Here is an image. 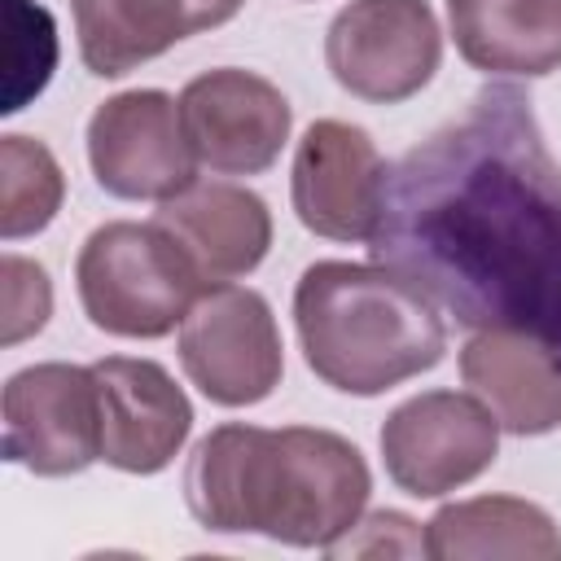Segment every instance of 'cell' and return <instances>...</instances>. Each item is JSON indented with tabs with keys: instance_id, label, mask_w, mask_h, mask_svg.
I'll use <instances>...</instances> for the list:
<instances>
[{
	"instance_id": "cell-1",
	"label": "cell",
	"mask_w": 561,
	"mask_h": 561,
	"mask_svg": "<svg viewBox=\"0 0 561 561\" xmlns=\"http://www.w3.org/2000/svg\"><path fill=\"white\" fill-rule=\"evenodd\" d=\"M368 254L473 333L561 346V162L522 88H478L390 167Z\"/></svg>"
},
{
	"instance_id": "cell-2",
	"label": "cell",
	"mask_w": 561,
	"mask_h": 561,
	"mask_svg": "<svg viewBox=\"0 0 561 561\" xmlns=\"http://www.w3.org/2000/svg\"><path fill=\"white\" fill-rule=\"evenodd\" d=\"M359 447L320 425H215L188 456V513L215 535H267L289 548L337 543L368 504Z\"/></svg>"
},
{
	"instance_id": "cell-3",
	"label": "cell",
	"mask_w": 561,
	"mask_h": 561,
	"mask_svg": "<svg viewBox=\"0 0 561 561\" xmlns=\"http://www.w3.org/2000/svg\"><path fill=\"white\" fill-rule=\"evenodd\" d=\"M294 329L307 368L359 399L430 373L447 351L434 298L386 263H311L294 285Z\"/></svg>"
},
{
	"instance_id": "cell-4",
	"label": "cell",
	"mask_w": 561,
	"mask_h": 561,
	"mask_svg": "<svg viewBox=\"0 0 561 561\" xmlns=\"http://www.w3.org/2000/svg\"><path fill=\"white\" fill-rule=\"evenodd\" d=\"M75 285L83 316L101 333L131 342L167 337L206 289L175 237L162 224L136 219H110L88 232L75 259Z\"/></svg>"
},
{
	"instance_id": "cell-5",
	"label": "cell",
	"mask_w": 561,
	"mask_h": 561,
	"mask_svg": "<svg viewBox=\"0 0 561 561\" xmlns=\"http://www.w3.org/2000/svg\"><path fill=\"white\" fill-rule=\"evenodd\" d=\"M180 364L219 408L263 403L285 373V346L267 298L250 285H206L180 324Z\"/></svg>"
},
{
	"instance_id": "cell-6",
	"label": "cell",
	"mask_w": 561,
	"mask_h": 561,
	"mask_svg": "<svg viewBox=\"0 0 561 561\" xmlns=\"http://www.w3.org/2000/svg\"><path fill=\"white\" fill-rule=\"evenodd\" d=\"M443 61V31L430 0H351L324 31V66L342 92L399 105Z\"/></svg>"
},
{
	"instance_id": "cell-7",
	"label": "cell",
	"mask_w": 561,
	"mask_h": 561,
	"mask_svg": "<svg viewBox=\"0 0 561 561\" xmlns=\"http://www.w3.org/2000/svg\"><path fill=\"white\" fill-rule=\"evenodd\" d=\"M381 460L399 491L438 500L482 478L500 456V421L478 394L425 390L381 421Z\"/></svg>"
},
{
	"instance_id": "cell-8",
	"label": "cell",
	"mask_w": 561,
	"mask_h": 561,
	"mask_svg": "<svg viewBox=\"0 0 561 561\" xmlns=\"http://www.w3.org/2000/svg\"><path fill=\"white\" fill-rule=\"evenodd\" d=\"M4 460L35 478H70L101 460V394L92 364H31L4 381Z\"/></svg>"
},
{
	"instance_id": "cell-9",
	"label": "cell",
	"mask_w": 561,
	"mask_h": 561,
	"mask_svg": "<svg viewBox=\"0 0 561 561\" xmlns=\"http://www.w3.org/2000/svg\"><path fill=\"white\" fill-rule=\"evenodd\" d=\"M88 167L110 197L167 202L197 180V158L180 123V96L131 88L88 118Z\"/></svg>"
},
{
	"instance_id": "cell-10",
	"label": "cell",
	"mask_w": 561,
	"mask_h": 561,
	"mask_svg": "<svg viewBox=\"0 0 561 561\" xmlns=\"http://www.w3.org/2000/svg\"><path fill=\"white\" fill-rule=\"evenodd\" d=\"M390 167L377 140L346 118H316L289 167L294 215L324 241H364L377 232Z\"/></svg>"
},
{
	"instance_id": "cell-11",
	"label": "cell",
	"mask_w": 561,
	"mask_h": 561,
	"mask_svg": "<svg viewBox=\"0 0 561 561\" xmlns=\"http://www.w3.org/2000/svg\"><path fill=\"white\" fill-rule=\"evenodd\" d=\"M180 123L197 167L210 175H263L294 127L285 92L241 66H219L184 83Z\"/></svg>"
},
{
	"instance_id": "cell-12",
	"label": "cell",
	"mask_w": 561,
	"mask_h": 561,
	"mask_svg": "<svg viewBox=\"0 0 561 561\" xmlns=\"http://www.w3.org/2000/svg\"><path fill=\"white\" fill-rule=\"evenodd\" d=\"M101 394V460L123 473H162L193 430L184 386L140 355H105L92 364Z\"/></svg>"
},
{
	"instance_id": "cell-13",
	"label": "cell",
	"mask_w": 561,
	"mask_h": 561,
	"mask_svg": "<svg viewBox=\"0 0 561 561\" xmlns=\"http://www.w3.org/2000/svg\"><path fill=\"white\" fill-rule=\"evenodd\" d=\"M153 224L175 237L206 285L250 276L272 250L267 202L228 180H193L175 197L158 202Z\"/></svg>"
},
{
	"instance_id": "cell-14",
	"label": "cell",
	"mask_w": 561,
	"mask_h": 561,
	"mask_svg": "<svg viewBox=\"0 0 561 561\" xmlns=\"http://www.w3.org/2000/svg\"><path fill=\"white\" fill-rule=\"evenodd\" d=\"M460 377L504 434L535 438L561 425V346L535 333L478 329L460 351Z\"/></svg>"
},
{
	"instance_id": "cell-15",
	"label": "cell",
	"mask_w": 561,
	"mask_h": 561,
	"mask_svg": "<svg viewBox=\"0 0 561 561\" xmlns=\"http://www.w3.org/2000/svg\"><path fill=\"white\" fill-rule=\"evenodd\" d=\"M245 0H70L79 57L96 79L162 57L197 31H215L241 13Z\"/></svg>"
},
{
	"instance_id": "cell-16",
	"label": "cell",
	"mask_w": 561,
	"mask_h": 561,
	"mask_svg": "<svg viewBox=\"0 0 561 561\" xmlns=\"http://www.w3.org/2000/svg\"><path fill=\"white\" fill-rule=\"evenodd\" d=\"M447 26L482 75L543 79L561 66V0H447Z\"/></svg>"
},
{
	"instance_id": "cell-17",
	"label": "cell",
	"mask_w": 561,
	"mask_h": 561,
	"mask_svg": "<svg viewBox=\"0 0 561 561\" xmlns=\"http://www.w3.org/2000/svg\"><path fill=\"white\" fill-rule=\"evenodd\" d=\"M425 557L434 561H561V530L548 508L522 495H473L443 504L425 522Z\"/></svg>"
},
{
	"instance_id": "cell-18",
	"label": "cell",
	"mask_w": 561,
	"mask_h": 561,
	"mask_svg": "<svg viewBox=\"0 0 561 561\" xmlns=\"http://www.w3.org/2000/svg\"><path fill=\"white\" fill-rule=\"evenodd\" d=\"M66 197V175L44 140L0 136V237L22 241L53 224Z\"/></svg>"
},
{
	"instance_id": "cell-19",
	"label": "cell",
	"mask_w": 561,
	"mask_h": 561,
	"mask_svg": "<svg viewBox=\"0 0 561 561\" xmlns=\"http://www.w3.org/2000/svg\"><path fill=\"white\" fill-rule=\"evenodd\" d=\"M4 114H18L31 96L44 92L57 66V26L53 13L31 0H4Z\"/></svg>"
},
{
	"instance_id": "cell-20",
	"label": "cell",
	"mask_w": 561,
	"mask_h": 561,
	"mask_svg": "<svg viewBox=\"0 0 561 561\" xmlns=\"http://www.w3.org/2000/svg\"><path fill=\"white\" fill-rule=\"evenodd\" d=\"M53 316V280L35 259L4 254V346L35 337Z\"/></svg>"
},
{
	"instance_id": "cell-21",
	"label": "cell",
	"mask_w": 561,
	"mask_h": 561,
	"mask_svg": "<svg viewBox=\"0 0 561 561\" xmlns=\"http://www.w3.org/2000/svg\"><path fill=\"white\" fill-rule=\"evenodd\" d=\"M329 557H416L425 552V530L403 513H368L359 517L337 543L324 548Z\"/></svg>"
}]
</instances>
